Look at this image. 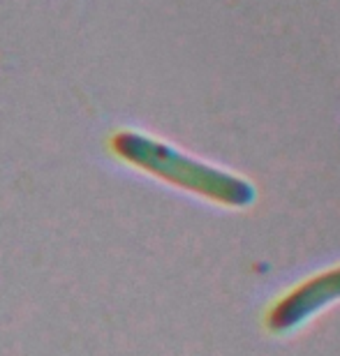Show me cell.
<instances>
[{
    "label": "cell",
    "instance_id": "obj_2",
    "mask_svg": "<svg viewBox=\"0 0 340 356\" xmlns=\"http://www.w3.org/2000/svg\"><path fill=\"white\" fill-rule=\"evenodd\" d=\"M340 298V266L329 268L324 273L310 277L308 282L299 284L289 294L273 305L268 315V326L273 331H292L294 326L306 322L324 305Z\"/></svg>",
    "mask_w": 340,
    "mask_h": 356
},
{
    "label": "cell",
    "instance_id": "obj_1",
    "mask_svg": "<svg viewBox=\"0 0 340 356\" xmlns=\"http://www.w3.org/2000/svg\"><path fill=\"white\" fill-rule=\"evenodd\" d=\"M120 146L132 162L181 185V188L200 192L202 197H209L225 206H248L254 202V188L245 178L209 167L200 160L186 158L160 141L139 137V134H127L120 141Z\"/></svg>",
    "mask_w": 340,
    "mask_h": 356
}]
</instances>
